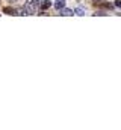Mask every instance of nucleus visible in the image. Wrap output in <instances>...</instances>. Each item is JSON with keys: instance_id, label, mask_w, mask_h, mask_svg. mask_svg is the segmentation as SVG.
Returning <instances> with one entry per match:
<instances>
[{"instance_id": "5", "label": "nucleus", "mask_w": 121, "mask_h": 130, "mask_svg": "<svg viewBox=\"0 0 121 130\" xmlns=\"http://www.w3.org/2000/svg\"><path fill=\"white\" fill-rule=\"evenodd\" d=\"M74 14L79 15V17H82V15H85V9H82V8H76V9H74Z\"/></svg>"}, {"instance_id": "7", "label": "nucleus", "mask_w": 121, "mask_h": 130, "mask_svg": "<svg viewBox=\"0 0 121 130\" xmlns=\"http://www.w3.org/2000/svg\"><path fill=\"white\" fill-rule=\"evenodd\" d=\"M115 5H117L118 8H121V2H120V0H117V2H115Z\"/></svg>"}, {"instance_id": "8", "label": "nucleus", "mask_w": 121, "mask_h": 130, "mask_svg": "<svg viewBox=\"0 0 121 130\" xmlns=\"http://www.w3.org/2000/svg\"><path fill=\"white\" fill-rule=\"evenodd\" d=\"M32 2H33V3H36V5H39V3H41L42 0H32Z\"/></svg>"}, {"instance_id": "4", "label": "nucleus", "mask_w": 121, "mask_h": 130, "mask_svg": "<svg viewBox=\"0 0 121 130\" xmlns=\"http://www.w3.org/2000/svg\"><path fill=\"white\" fill-rule=\"evenodd\" d=\"M50 6H52V2H50V0H42V2H41V8H42V9H49Z\"/></svg>"}, {"instance_id": "3", "label": "nucleus", "mask_w": 121, "mask_h": 130, "mask_svg": "<svg viewBox=\"0 0 121 130\" xmlns=\"http://www.w3.org/2000/svg\"><path fill=\"white\" fill-rule=\"evenodd\" d=\"M65 3H67L65 0H56L53 5H55V8H56V9H59V11H61L62 8H65Z\"/></svg>"}, {"instance_id": "1", "label": "nucleus", "mask_w": 121, "mask_h": 130, "mask_svg": "<svg viewBox=\"0 0 121 130\" xmlns=\"http://www.w3.org/2000/svg\"><path fill=\"white\" fill-rule=\"evenodd\" d=\"M61 14L65 15V17H71V15H74V11L73 9H68V8H62L61 9Z\"/></svg>"}, {"instance_id": "6", "label": "nucleus", "mask_w": 121, "mask_h": 130, "mask_svg": "<svg viewBox=\"0 0 121 130\" xmlns=\"http://www.w3.org/2000/svg\"><path fill=\"white\" fill-rule=\"evenodd\" d=\"M92 3L94 5H102V3H106L105 0H92Z\"/></svg>"}, {"instance_id": "2", "label": "nucleus", "mask_w": 121, "mask_h": 130, "mask_svg": "<svg viewBox=\"0 0 121 130\" xmlns=\"http://www.w3.org/2000/svg\"><path fill=\"white\" fill-rule=\"evenodd\" d=\"M3 14H8V15H15V14H18V11H17V9H14V8H3Z\"/></svg>"}]
</instances>
